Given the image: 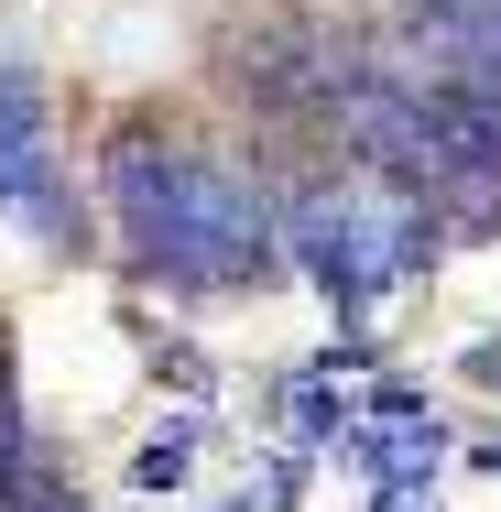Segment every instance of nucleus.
Wrapping results in <instances>:
<instances>
[{"instance_id": "7", "label": "nucleus", "mask_w": 501, "mask_h": 512, "mask_svg": "<svg viewBox=\"0 0 501 512\" xmlns=\"http://www.w3.org/2000/svg\"><path fill=\"white\" fill-rule=\"evenodd\" d=\"M458 382H480V393H501V327H480V338L458 349Z\"/></svg>"}, {"instance_id": "3", "label": "nucleus", "mask_w": 501, "mask_h": 512, "mask_svg": "<svg viewBox=\"0 0 501 512\" xmlns=\"http://www.w3.org/2000/svg\"><path fill=\"white\" fill-rule=\"evenodd\" d=\"M197 469H207V414H164V425L131 447V469H120V480H131V491H186Z\"/></svg>"}, {"instance_id": "9", "label": "nucleus", "mask_w": 501, "mask_h": 512, "mask_svg": "<svg viewBox=\"0 0 501 512\" xmlns=\"http://www.w3.org/2000/svg\"><path fill=\"white\" fill-rule=\"evenodd\" d=\"M469 469H480V480H501V425L480 436V447H469Z\"/></svg>"}, {"instance_id": "11", "label": "nucleus", "mask_w": 501, "mask_h": 512, "mask_svg": "<svg viewBox=\"0 0 501 512\" xmlns=\"http://www.w3.org/2000/svg\"><path fill=\"white\" fill-rule=\"evenodd\" d=\"M0 393H11V349H0Z\"/></svg>"}, {"instance_id": "5", "label": "nucleus", "mask_w": 501, "mask_h": 512, "mask_svg": "<svg viewBox=\"0 0 501 512\" xmlns=\"http://www.w3.org/2000/svg\"><path fill=\"white\" fill-rule=\"evenodd\" d=\"M425 414H436V393H425V382H403V371L360 382V425H425Z\"/></svg>"}, {"instance_id": "4", "label": "nucleus", "mask_w": 501, "mask_h": 512, "mask_svg": "<svg viewBox=\"0 0 501 512\" xmlns=\"http://www.w3.org/2000/svg\"><path fill=\"white\" fill-rule=\"evenodd\" d=\"M153 382H175V393H186V414L218 404V360H207L197 338H153Z\"/></svg>"}, {"instance_id": "10", "label": "nucleus", "mask_w": 501, "mask_h": 512, "mask_svg": "<svg viewBox=\"0 0 501 512\" xmlns=\"http://www.w3.org/2000/svg\"><path fill=\"white\" fill-rule=\"evenodd\" d=\"M218 512H262V502H251V491H240V502H218Z\"/></svg>"}, {"instance_id": "8", "label": "nucleus", "mask_w": 501, "mask_h": 512, "mask_svg": "<svg viewBox=\"0 0 501 512\" xmlns=\"http://www.w3.org/2000/svg\"><path fill=\"white\" fill-rule=\"evenodd\" d=\"M360 512H436V491H414V480H403V491H371Z\"/></svg>"}, {"instance_id": "1", "label": "nucleus", "mask_w": 501, "mask_h": 512, "mask_svg": "<svg viewBox=\"0 0 501 512\" xmlns=\"http://www.w3.org/2000/svg\"><path fill=\"white\" fill-rule=\"evenodd\" d=\"M88 207L142 295L175 306H229L273 295L284 273V218H273V164L240 142H207L175 109H120L88 153Z\"/></svg>"}, {"instance_id": "2", "label": "nucleus", "mask_w": 501, "mask_h": 512, "mask_svg": "<svg viewBox=\"0 0 501 512\" xmlns=\"http://www.w3.org/2000/svg\"><path fill=\"white\" fill-rule=\"evenodd\" d=\"M0 229H22L55 262H77L99 240V207H88L77 153L55 131V77L33 55H11V44H0Z\"/></svg>"}, {"instance_id": "6", "label": "nucleus", "mask_w": 501, "mask_h": 512, "mask_svg": "<svg viewBox=\"0 0 501 512\" xmlns=\"http://www.w3.org/2000/svg\"><path fill=\"white\" fill-rule=\"evenodd\" d=\"M262 512H305V447H262Z\"/></svg>"}]
</instances>
